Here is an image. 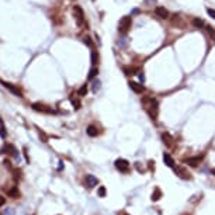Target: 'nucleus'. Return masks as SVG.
Returning <instances> with one entry per match:
<instances>
[{
    "label": "nucleus",
    "mask_w": 215,
    "mask_h": 215,
    "mask_svg": "<svg viewBox=\"0 0 215 215\" xmlns=\"http://www.w3.org/2000/svg\"><path fill=\"white\" fill-rule=\"evenodd\" d=\"M176 170H177V173H180V176H181V177H184V179H190V176H188L190 173H188V172H186L183 167H179V169H176Z\"/></svg>",
    "instance_id": "nucleus-21"
},
{
    "label": "nucleus",
    "mask_w": 215,
    "mask_h": 215,
    "mask_svg": "<svg viewBox=\"0 0 215 215\" xmlns=\"http://www.w3.org/2000/svg\"><path fill=\"white\" fill-rule=\"evenodd\" d=\"M163 160H165V163H166L169 167H173V166H175V160H173V158H172L169 153H165V155H163Z\"/></svg>",
    "instance_id": "nucleus-11"
},
{
    "label": "nucleus",
    "mask_w": 215,
    "mask_h": 215,
    "mask_svg": "<svg viewBox=\"0 0 215 215\" xmlns=\"http://www.w3.org/2000/svg\"><path fill=\"white\" fill-rule=\"evenodd\" d=\"M33 110H35V111H40V113H53V110L52 108H49V107H47L45 104H41V103H34L33 106Z\"/></svg>",
    "instance_id": "nucleus-6"
},
{
    "label": "nucleus",
    "mask_w": 215,
    "mask_h": 215,
    "mask_svg": "<svg viewBox=\"0 0 215 215\" xmlns=\"http://www.w3.org/2000/svg\"><path fill=\"white\" fill-rule=\"evenodd\" d=\"M0 136H6V131H4V127H3V122L0 121Z\"/></svg>",
    "instance_id": "nucleus-27"
},
{
    "label": "nucleus",
    "mask_w": 215,
    "mask_h": 215,
    "mask_svg": "<svg viewBox=\"0 0 215 215\" xmlns=\"http://www.w3.org/2000/svg\"><path fill=\"white\" fill-rule=\"evenodd\" d=\"M132 14H139V10H138V8H135L134 11H132Z\"/></svg>",
    "instance_id": "nucleus-34"
},
{
    "label": "nucleus",
    "mask_w": 215,
    "mask_h": 215,
    "mask_svg": "<svg viewBox=\"0 0 215 215\" xmlns=\"http://www.w3.org/2000/svg\"><path fill=\"white\" fill-rule=\"evenodd\" d=\"M98 194H100V197H104V195H106V188H104V187H100V188H98Z\"/></svg>",
    "instance_id": "nucleus-29"
},
{
    "label": "nucleus",
    "mask_w": 215,
    "mask_h": 215,
    "mask_svg": "<svg viewBox=\"0 0 215 215\" xmlns=\"http://www.w3.org/2000/svg\"><path fill=\"white\" fill-rule=\"evenodd\" d=\"M100 87H101V82L98 80V79H94L91 82V90H93V93H97L98 90H100Z\"/></svg>",
    "instance_id": "nucleus-13"
},
{
    "label": "nucleus",
    "mask_w": 215,
    "mask_h": 215,
    "mask_svg": "<svg viewBox=\"0 0 215 215\" xmlns=\"http://www.w3.org/2000/svg\"><path fill=\"white\" fill-rule=\"evenodd\" d=\"M162 138H163V142L166 143L167 146H172V143H173V138H172L170 135H169V134H163Z\"/></svg>",
    "instance_id": "nucleus-15"
},
{
    "label": "nucleus",
    "mask_w": 215,
    "mask_h": 215,
    "mask_svg": "<svg viewBox=\"0 0 215 215\" xmlns=\"http://www.w3.org/2000/svg\"><path fill=\"white\" fill-rule=\"evenodd\" d=\"M86 181H87V186L89 187H96L98 184V179L94 177L93 175H87L86 176Z\"/></svg>",
    "instance_id": "nucleus-9"
},
{
    "label": "nucleus",
    "mask_w": 215,
    "mask_h": 215,
    "mask_svg": "<svg viewBox=\"0 0 215 215\" xmlns=\"http://www.w3.org/2000/svg\"><path fill=\"white\" fill-rule=\"evenodd\" d=\"M86 132H87V135H89V136H97L98 130L94 125H89V127H87V130H86Z\"/></svg>",
    "instance_id": "nucleus-12"
},
{
    "label": "nucleus",
    "mask_w": 215,
    "mask_h": 215,
    "mask_svg": "<svg viewBox=\"0 0 215 215\" xmlns=\"http://www.w3.org/2000/svg\"><path fill=\"white\" fill-rule=\"evenodd\" d=\"M70 103H72V106H73V108L75 110H79L80 108V101H79V98H73V97H70Z\"/></svg>",
    "instance_id": "nucleus-20"
},
{
    "label": "nucleus",
    "mask_w": 215,
    "mask_h": 215,
    "mask_svg": "<svg viewBox=\"0 0 215 215\" xmlns=\"http://www.w3.org/2000/svg\"><path fill=\"white\" fill-rule=\"evenodd\" d=\"M207 13H208V16H210V17H212V18L215 20V10H214V8L207 7Z\"/></svg>",
    "instance_id": "nucleus-26"
},
{
    "label": "nucleus",
    "mask_w": 215,
    "mask_h": 215,
    "mask_svg": "<svg viewBox=\"0 0 215 215\" xmlns=\"http://www.w3.org/2000/svg\"><path fill=\"white\" fill-rule=\"evenodd\" d=\"M83 42H85L86 45H89V47H93V42H91V40H90V37H86L85 40H83Z\"/></svg>",
    "instance_id": "nucleus-28"
},
{
    "label": "nucleus",
    "mask_w": 215,
    "mask_h": 215,
    "mask_svg": "<svg viewBox=\"0 0 215 215\" xmlns=\"http://www.w3.org/2000/svg\"><path fill=\"white\" fill-rule=\"evenodd\" d=\"M115 167L120 172H122V173H127V172L130 170V163L127 162L125 159H117L115 160Z\"/></svg>",
    "instance_id": "nucleus-4"
},
{
    "label": "nucleus",
    "mask_w": 215,
    "mask_h": 215,
    "mask_svg": "<svg viewBox=\"0 0 215 215\" xmlns=\"http://www.w3.org/2000/svg\"><path fill=\"white\" fill-rule=\"evenodd\" d=\"M77 94H79L80 97L86 96V94H87V86H86V85H83V86H82L80 89H79V91H77Z\"/></svg>",
    "instance_id": "nucleus-23"
},
{
    "label": "nucleus",
    "mask_w": 215,
    "mask_h": 215,
    "mask_svg": "<svg viewBox=\"0 0 215 215\" xmlns=\"http://www.w3.org/2000/svg\"><path fill=\"white\" fill-rule=\"evenodd\" d=\"M203 159V156H195V158H188L186 160V163H188V165H191V166H197L198 165V162Z\"/></svg>",
    "instance_id": "nucleus-14"
},
{
    "label": "nucleus",
    "mask_w": 215,
    "mask_h": 215,
    "mask_svg": "<svg viewBox=\"0 0 215 215\" xmlns=\"http://www.w3.org/2000/svg\"><path fill=\"white\" fill-rule=\"evenodd\" d=\"M205 30H207V33L210 34V35H214V37H215V31H214V27H211V25H207V27H205Z\"/></svg>",
    "instance_id": "nucleus-24"
},
{
    "label": "nucleus",
    "mask_w": 215,
    "mask_h": 215,
    "mask_svg": "<svg viewBox=\"0 0 215 215\" xmlns=\"http://www.w3.org/2000/svg\"><path fill=\"white\" fill-rule=\"evenodd\" d=\"M132 25V17L131 16H124L118 23V31L121 34H125Z\"/></svg>",
    "instance_id": "nucleus-2"
},
{
    "label": "nucleus",
    "mask_w": 215,
    "mask_h": 215,
    "mask_svg": "<svg viewBox=\"0 0 215 215\" xmlns=\"http://www.w3.org/2000/svg\"><path fill=\"white\" fill-rule=\"evenodd\" d=\"M193 25H194L195 28H201V27H204V21L201 18H198V17H195L194 20H193Z\"/></svg>",
    "instance_id": "nucleus-17"
},
{
    "label": "nucleus",
    "mask_w": 215,
    "mask_h": 215,
    "mask_svg": "<svg viewBox=\"0 0 215 215\" xmlns=\"http://www.w3.org/2000/svg\"><path fill=\"white\" fill-rule=\"evenodd\" d=\"M212 175H215V169H214V170H212Z\"/></svg>",
    "instance_id": "nucleus-35"
},
{
    "label": "nucleus",
    "mask_w": 215,
    "mask_h": 215,
    "mask_svg": "<svg viewBox=\"0 0 215 215\" xmlns=\"http://www.w3.org/2000/svg\"><path fill=\"white\" fill-rule=\"evenodd\" d=\"M118 47L125 48V47H127V38H121V41H118Z\"/></svg>",
    "instance_id": "nucleus-25"
},
{
    "label": "nucleus",
    "mask_w": 215,
    "mask_h": 215,
    "mask_svg": "<svg viewBox=\"0 0 215 215\" xmlns=\"http://www.w3.org/2000/svg\"><path fill=\"white\" fill-rule=\"evenodd\" d=\"M128 85H130L131 90H134L135 93L142 94L143 91H145V87H143V85H139V83H136V82H130Z\"/></svg>",
    "instance_id": "nucleus-8"
},
{
    "label": "nucleus",
    "mask_w": 215,
    "mask_h": 215,
    "mask_svg": "<svg viewBox=\"0 0 215 215\" xmlns=\"http://www.w3.org/2000/svg\"><path fill=\"white\" fill-rule=\"evenodd\" d=\"M97 73H98L97 68H91V69H90V72H89V76H87V79H89V80H93L94 77L97 76Z\"/></svg>",
    "instance_id": "nucleus-18"
},
{
    "label": "nucleus",
    "mask_w": 215,
    "mask_h": 215,
    "mask_svg": "<svg viewBox=\"0 0 215 215\" xmlns=\"http://www.w3.org/2000/svg\"><path fill=\"white\" fill-rule=\"evenodd\" d=\"M155 13H156V16L159 17V18H169V11H167V8L162 7V6H158V7L155 8Z\"/></svg>",
    "instance_id": "nucleus-7"
},
{
    "label": "nucleus",
    "mask_w": 215,
    "mask_h": 215,
    "mask_svg": "<svg viewBox=\"0 0 215 215\" xmlns=\"http://www.w3.org/2000/svg\"><path fill=\"white\" fill-rule=\"evenodd\" d=\"M4 203H6V198H4V197H0V207H2Z\"/></svg>",
    "instance_id": "nucleus-33"
},
{
    "label": "nucleus",
    "mask_w": 215,
    "mask_h": 215,
    "mask_svg": "<svg viewBox=\"0 0 215 215\" xmlns=\"http://www.w3.org/2000/svg\"><path fill=\"white\" fill-rule=\"evenodd\" d=\"M156 2H158V0H145V4H148V6H153V4H156Z\"/></svg>",
    "instance_id": "nucleus-31"
},
{
    "label": "nucleus",
    "mask_w": 215,
    "mask_h": 215,
    "mask_svg": "<svg viewBox=\"0 0 215 215\" xmlns=\"http://www.w3.org/2000/svg\"><path fill=\"white\" fill-rule=\"evenodd\" d=\"M138 77H139V82H141V83H145V75H143V72H139Z\"/></svg>",
    "instance_id": "nucleus-30"
},
{
    "label": "nucleus",
    "mask_w": 215,
    "mask_h": 215,
    "mask_svg": "<svg viewBox=\"0 0 215 215\" xmlns=\"http://www.w3.org/2000/svg\"><path fill=\"white\" fill-rule=\"evenodd\" d=\"M124 73H125L127 76L136 75L138 73V68H135V66H127V68H124Z\"/></svg>",
    "instance_id": "nucleus-10"
},
{
    "label": "nucleus",
    "mask_w": 215,
    "mask_h": 215,
    "mask_svg": "<svg viewBox=\"0 0 215 215\" xmlns=\"http://www.w3.org/2000/svg\"><path fill=\"white\" fill-rule=\"evenodd\" d=\"M72 11H73V17H75V20H76V24L79 25V27H82V25L85 24V13H83L82 7L80 6H73Z\"/></svg>",
    "instance_id": "nucleus-3"
},
{
    "label": "nucleus",
    "mask_w": 215,
    "mask_h": 215,
    "mask_svg": "<svg viewBox=\"0 0 215 215\" xmlns=\"http://www.w3.org/2000/svg\"><path fill=\"white\" fill-rule=\"evenodd\" d=\"M4 166L6 167H8V169H11V165H10V160H7V159H6V160H4Z\"/></svg>",
    "instance_id": "nucleus-32"
},
{
    "label": "nucleus",
    "mask_w": 215,
    "mask_h": 215,
    "mask_svg": "<svg viewBox=\"0 0 215 215\" xmlns=\"http://www.w3.org/2000/svg\"><path fill=\"white\" fill-rule=\"evenodd\" d=\"M6 150H10L8 153L13 155L14 158H18V152H17V149H16V148H14L13 145H7V146H6Z\"/></svg>",
    "instance_id": "nucleus-16"
},
{
    "label": "nucleus",
    "mask_w": 215,
    "mask_h": 215,
    "mask_svg": "<svg viewBox=\"0 0 215 215\" xmlns=\"http://www.w3.org/2000/svg\"><path fill=\"white\" fill-rule=\"evenodd\" d=\"M2 85L6 87V89H8L10 91H11L14 96H17V97H23V93H21V90L18 89V87H16L14 85H11V83H7V82H0Z\"/></svg>",
    "instance_id": "nucleus-5"
},
{
    "label": "nucleus",
    "mask_w": 215,
    "mask_h": 215,
    "mask_svg": "<svg viewBox=\"0 0 215 215\" xmlns=\"http://www.w3.org/2000/svg\"><path fill=\"white\" fill-rule=\"evenodd\" d=\"M143 101L146 103V108L149 111V115L152 117V120H156L158 117V101H156V98H143Z\"/></svg>",
    "instance_id": "nucleus-1"
},
{
    "label": "nucleus",
    "mask_w": 215,
    "mask_h": 215,
    "mask_svg": "<svg viewBox=\"0 0 215 215\" xmlns=\"http://www.w3.org/2000/svg\"><path fill=\"white\" fill-rule=\"evenodd\" d=\"M7 193H8V195H10V197H13V198H17V197H18V188H17V187H13V188H10Z\"/></svg>",
    "instance_id": "nucleus-19"
},
{
    "label": "nucleus",
    "mask_w": 215,
    "mask_h": 215,
    "mask_svg": "<svg viewBox=\"0 0 215 215\" xmlns=\"http://www.w3.org/2000/svg\"><path fill=\"white\" fill-rule=\"evenodd\" d=\"M97 61H98V53H97V51L91 49V63H93V65H96V63H97Z\"/></svg>",
    "instance_id": "nucleus-22"
}]
</instances>
